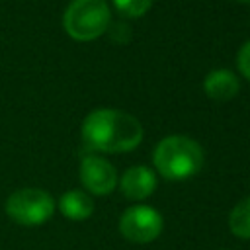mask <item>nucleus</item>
Returning <instances> with one entry per match:
<instances>
[{
    "instance_id": "obj_1",
    "label": "nucleus",
    "mask_w": 250,
    "mask_h": 250,
    "mask_svg": "<svg viewBox=\"0 0 250 250\" xmlns=\"http://www.w3.org/2000/svg\"><path fill=\"white\" fill-rule=\"evenodd\" d=\"M143 139V125L137 117L121 109H94L82 121V141L100 152H127Z\"/></svg>"
},
{
    "instance_id": "obj_2",
    "label": "nucleus",
    "mask_w": 250,
    "mask_h": 250,
    "mask_svg": "<svg viewBox=\"0 0 250 250\" xmlns=\"http://www.w3.org/2000/svg\"><path fill=\"white\" fill-rule=\"evenodd\" d=\"M152 164L166 180H188L203 166V148L197 141L184 135H170L162 139L152 152Z\"/></svg>"
},
{
    "instance_id": "obj_3",
    "label": "nucleus",
    "mask_w": 250,
    "mask_h": 250,
    "mask_svg": "<svg viewBox=\"0 0 250 250\" xmlns=\"http://www.w3.org/2000/svg\"><path fill=\"white\" fill-rule=\"evenodd\" d=\"M111 14L105 0H72L62 16V27L74 41H94L109 27Z\"/></svg>"
},
{
    "instance_id": "obj_4",
    "label": "nucleus",
    "mask_w": 250,
    "mask_h": 250,
    "mask_svg": "<svg viewBox=\"0 0 250 250\" xmlns=\"http://www.w3.org/2000/svg\"><path fill=\"white\" fill-rule=\"evenodd\" d=\"M4 209L14 223L21 227H39L55 213V199L45 189L21 188L8 195Z\"/></svg>"
},
{
    "instance_id": "obj_5",
    "label": "nucleus",
    "mask_w": 250,
    "mask_h": 250,
    "mask_svg": "<svg viewBox=\"0 0 250 250\" xmlns=\"http://www.w3.org/2000/svg\"><path fill=\"white\" fill-rule=\"evenodd\" d=\"M162 230V217L148 205H133L119 217V232L135 244L154 240Z\"/></svg>"
},
{
    "instance_id": "obj_6",
    "label": "nucleus",
    "mask_w": 250,
    "mask_h": 250,
    "mask_svg": "<svg viewBox=\"0 0 250 250\" xmlns=\"http://www.w3.org/2000/svg\"><path fill=\"white\" fill-rule=\"evenodd\" d=\"M80 182L94 195H107L117 186L115 168L102 156L90 154L82 158L80 164Z\"/></svg>"
},
{
    "instance_id": "obj_7",
    "label": "nucleus",
    "mask_w": 250,
    "mask_h": 250,
    "mask_svg": "<svg viewBox=\"0 0 250 250\" xmlns=\"http://www.w3.org/2000/svg\"><path fill=\"white\" fill-rule=\"evenodd\" d=\"M117 182L121 193L133 201L146 199L156 188V176L148 166H131L129 170L123 172V176Z\"/></svg>"
},
{
    "instance_id": "obj_8",
    "label": "nucleus",
    "mask_w": 250,
    "mask_h": 250,
    "mask_svg": "<svg viewBox=\"0 0 250 250\" xmlns=\"http://www.w3.org/2000/svg\"><path fill=\"white\" fill-rule=\"evenodd\" d=\"M203 90L205 94L215 100V102H227L230 98H234L240 90V82L236 78L234 72H230L229 68H215L211 70L205 80H203Z\"/></svg>"
},
{
    "instance_id": "obj_9",
    "label": "nucleus",
    "mask_w": 250,
    "mask_h": 250,
    "mask_svg": "<svg viewBox=\"0 0 250 250\" xmlns=\"http://www.w3.org/2000/svg\"><path fill=\"white\" fill-rule=\"evenodd\" d=\"M59 211L70 221H84L94 213V201L86 191L68 189L59 199Z\"/></svg>"
},
{
    "instance_id": "obj_10",
    "label": "nucleus",
    "mask_w": 250,
    "mask_h": 250,
    "mask_svg": "<svg viewBox=\"0 0 250 250\" xmlns=\"http://www.w3.org/2000/svg\"><path fill=\"white\" fill-rule=\"evenodd\" d=\"M229 229L238 238H250V197L232 207L229 215Z\"/></svg>"
},
{
    "instance_id": "obj_11",
    "label": "nucleus",
    "mask_w": 250,
    "mask_h": 250,
    "mask_svg": "<svg viewBox=\"0 0 250 250\" xmlns=\"http://www.w3.org/2000/svg\"><path fill=\"white\" fill-rule=\"evenodd\" d=\"M113 6L121 16L139 18L148 12V8L152 6V0H113Z\"/></svg>"
},
{
    "instance_id": "obj_12",
    "label": "nucleus",
    "mask_w": 250,
    "mask_h": 250,
    "mask_svg": "<svg viewBox=\"0 0 250 250\" xmlns=\"http://www.w3.org/2000/svg\"><path fill=\"white\" fill-rule=\"evenodd\" d=\"M236 62H238V70L242 72V76L246 80H250V39L240 47L238 57H236Z\"/></svg>"
},
{
    "instance_id": "obj_13",
    "label": "nucleus",
    "mask_w": 250,
    "mask_h": 250,
    "mask_svg": "<svg viewBox=\"0 0 250 250\" xmlns=\"http://www.w3.org/2000/svg\"><path fill=\"white\" fill-rule=\"evenodd\" d=\"M236 2H242V4H248L250 0H236Z\"/></svg>"
}]
</instances>
